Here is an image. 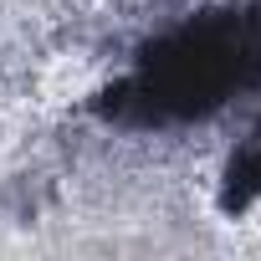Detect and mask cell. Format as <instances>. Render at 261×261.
<instances>
[{
  "label": "cell",
  "instance_id": "obj_1",
  "mask_svg": "<svg viewBox=\"0 0 261 261\" xmlns=\"http://www.w3.org/2000/svg\"><path fill=\"white\" fill-rule=\"evenodd\" d=\"M261 72V21L205 16L169 31L134 72V97L149 118H200L236 97Z\"/></svg>",
  "mask_w": 261,
  "mask_h": 261
}]
</instances>
